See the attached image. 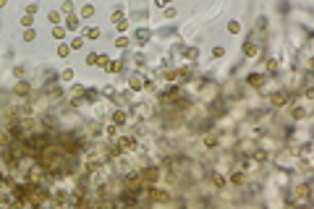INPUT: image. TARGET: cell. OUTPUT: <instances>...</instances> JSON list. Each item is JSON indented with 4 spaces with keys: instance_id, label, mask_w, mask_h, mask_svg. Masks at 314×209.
<instances>
[{
    "instance_id": "6da1fadb",
    "label": "cell",
    "mask_w": 314,
    "mask_h": 209,
    "mask_svg": "<svg viewBox=\"0 0 314 209\" xmlns=\"http://www.w3.org/2000/svg\"><path fill=\"white\" fill-rule=\"evenodd\" d=\"M118 146H120V149H134V139H120Z\"/></svg>"
},
{
    "instance_id": "7a4b0ae2",
    "label": "cell",
    "mask_w": 314,
    "mask_h": 209,
    "mask_svg": "<svg viewBox=\"0 0 314 209\" xmlns=\"http://www.w3.org/2000/svg\"><path fill=\"white\" fill-rule=\"evenodd\" d=\"M244 52H246V55H254V52H257V45H246Z\"/></svg>"
},
{
    "instance_id": "3957f363",
    "label": "cell",
    "mask_w": 314,
    "mask_h": 209,
    "mask_svg": "<svg viewBox=\"0 0 314 209\" xmlns=\"http://www.w3.org/2000/svg\"><path fill=\"white\" fill-rule=\"evenodd\" d=\"M157 3H160V5H168V0H157Z\"/></svg>"
}]
</instances>
